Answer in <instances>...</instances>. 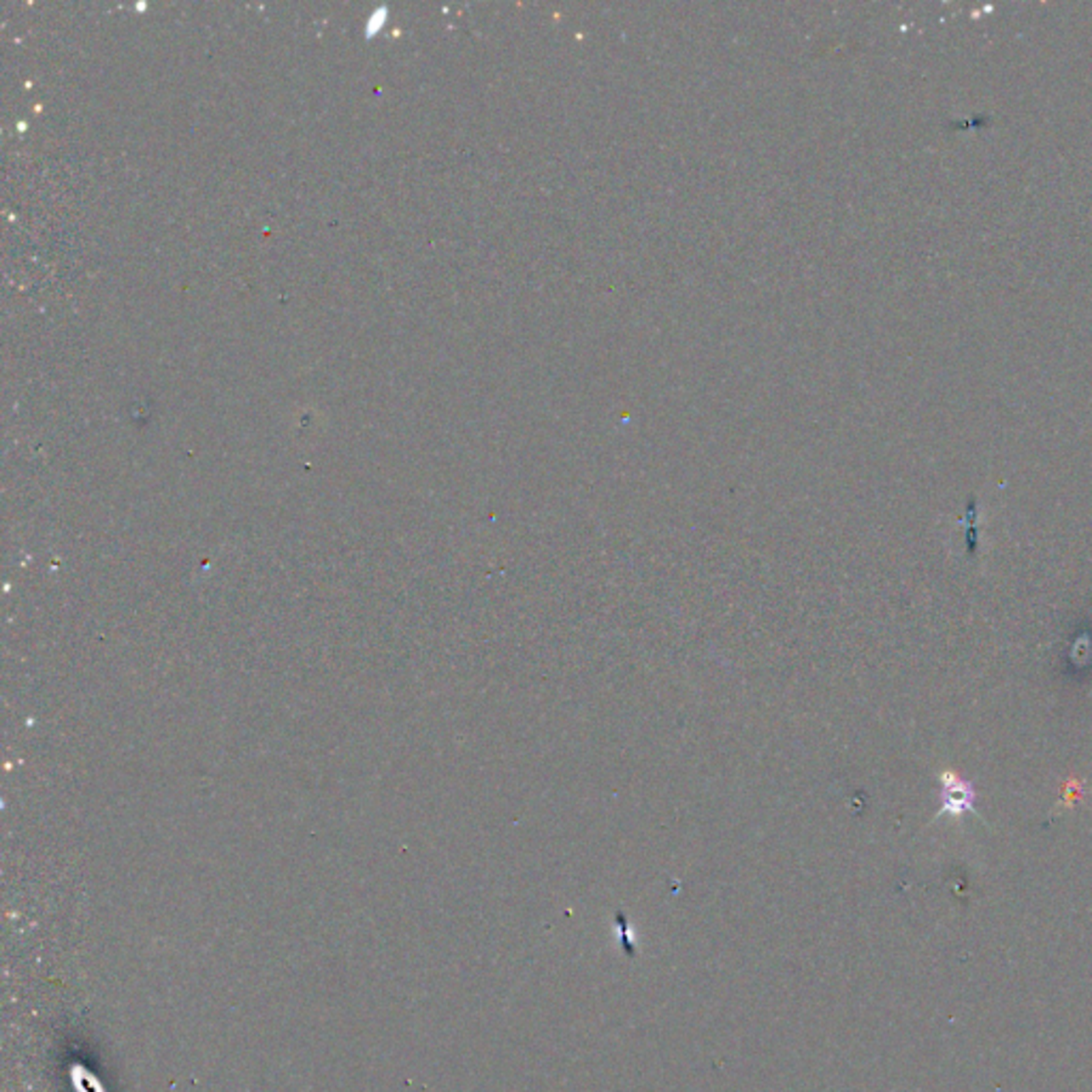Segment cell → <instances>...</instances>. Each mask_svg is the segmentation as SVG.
<instances>
[{"label":"cell","mask_w":1092,"mask_h":1092,"mask_svg":"<svg viewBox=\"0 0 1092 1092\" xmlns=\"http://www.w3.org/2000/svg\"><path fill=\"white\" fill-rule=\"evenodd\" d=\"M943 784H945L943 811H949V813H962L965 809H969L970 792L966 789V785L952 775H943Z\"/></svg>","instance_id":"obj_1"}]
</instances>
